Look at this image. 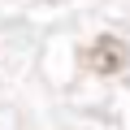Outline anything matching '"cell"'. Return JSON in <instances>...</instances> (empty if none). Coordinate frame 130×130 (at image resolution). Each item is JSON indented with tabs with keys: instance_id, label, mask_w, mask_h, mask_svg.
<instances>
[{
	"instance_id": "1",
	"label": "cell",
	"mask_w": 130,
	"mask_h": 130,
	"mask_svg": "<svg viewBox=\"0 0 130 130\" xmlns=\"http://www.w3.org/2000/svg\"><path fill=\"white\" fill-rule=\"evenodd\" d=\"M83 65H87L91 74H100V78H113V74H121L126 65H130V48H126L117 35H100V39L87 43Z\"/></svg>"
}]
</instances>
